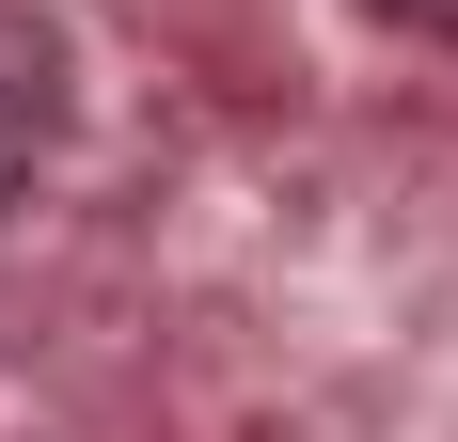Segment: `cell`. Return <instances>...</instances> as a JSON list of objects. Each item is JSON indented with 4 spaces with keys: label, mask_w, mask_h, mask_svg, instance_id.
<instances>
[{
    "label": "cell",
    "mask_w": 458,
    "mask_h": 442,
    "mask_svg": "<svg viewBox=\"0 0 458 442\" xmlns=\"http://www.w3.org/2000/svg\"><path fill=\"white\" fill-rule=\"evenodd\" d=\"M379 16H395V32H443V47H458V0H379Z\"/></svg>",
    "instance_id": "obj_2"
},
{
    "label": "cell",
    "mask_w": 458,
    "mask_h": 442,
    "mask_svg": "<svg viewBox=\"0 0 458 442\" xmlns=\"http://www.w3.org/2000/svg\"><path fill=\"white\" fill-rule=\"evenodd\" d=\"M47 142H64V95H47V64H16V47H0V206L47 174Z\"/></svg>",
    "instance_id": "obj_1"
}]
</instances>
